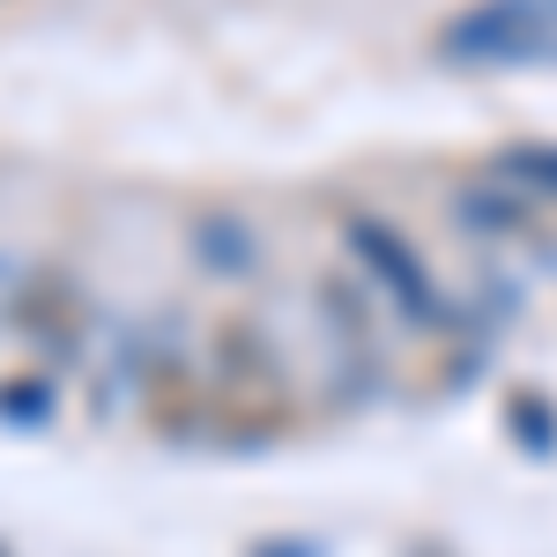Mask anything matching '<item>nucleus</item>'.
I'll return each mask as SVG.
<instances>
[{"instance_id": "f257e3e1", "label": "nucleus", "mask_w": 557, "mask_h": 557, "mask_svg": "<svg viewBox=\"0 0 557 557\" xmlns=\"http://www.w3.org/2000/svg\"><path fill=\"white\" fill-rule=\"evenodd\" d=\"M8 327L30 349H52V357H83L89 343V298L83 283L67 275H23L15 298H8Z\"/></svg>"}]
</instances>
